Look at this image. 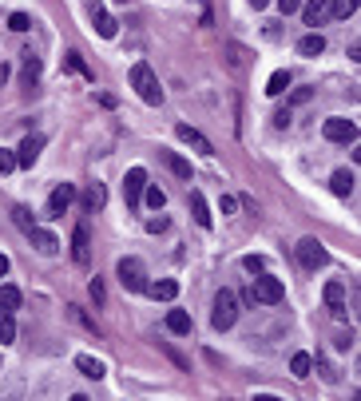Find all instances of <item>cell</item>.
<instances>
[{
	"mask_svg": "<svg viewBox=\"0 0 361 401\" xmlns=\"http://www.w3.org/2000/svg\"><path fill=\"white\" fill-rule=\"evenodd\" d=\"M131 88L139 91V100L143 103H151V108H155V103H163V88H159V80H155V72H151V64H135V68H131Z\"/></svg>",
	"mask_w": 361,
	"mask_h": 401,
	"instance_id": "obj_1",
	"label": "cell"
},
{
	"mask_svg": "<svg viewBox=\"0 0 361 401\" xmlns=\"http://www.w3.org/2000/svg\"><path fill=\"white\" fill-rule=\"evenodd\" d=\"M234 322H239V298H234V290H219V294H214L211 326H214V330H231Z\"/></svg>",
	"mask_w": 361,
	"mask_h": 401,
	"instance_id": "obj_2",
	"label": "cell"
},
{
	"mask_svg": "<svg viewBox=\"0 0 361 401\" xmlns=\"http://www.w3.org/2000/svg\"><path fill=\"white\" fill-rule=\"evenodd\" d=\"M115 274H120V286H123V290H131V294H143V290H147V271H143L139 259H120Z\"/></svg>",
	"mask_w": 361,
	"mask_h": 401,
	"instance_id": "obj_3",
	"label": "cell"
},
{
	"mask_svg": "<svg viewBox=\"0 0 361 401\" xmlns=\"http://www.w3.org/2000/svg\"><path fill=\"white\" fill-rule=\"evenodd\" d=\"M282 294H286V290H282V282L270 278V274H258V278H254V286H251V298L262 302V306H278Z\"/></svg>",
	"mask_w": 361,
	"mask_h": 401,
	"instance_id": "obj_4",
	"label": "cell"
},
{
	"mask_svg": "<svg viewBox=\"0 0 361 401\" xmlns=\"http://www.w3.org/2000/svg\"><path fill=\"white\" fill-rule=\"evenodd\" d=\"M321 135H326L330 143H353V140H357V123H353V120H341V115H333V120L321 123Z\"/></svg>",
	"mask_w": 361,
	"mask_h": 401,
	"instance_id": "obj_5",
	"label": "cell"
},
{
	"mask_svg": "<svg viewBox=\"0 0 361 401\" xmlns=\"http://www.w3.org/2000/svg\"><path fill=\"white\" fill-rule=\"evenodd\" d=\"M326 259H330V254H326V247H321L318 239H302V242H298V262L306 266V271H318V266H326Z\"/></svg>",
	"mask_w": 361,
	"mask_h": 401,
	"instance_id": "obj_6",
	"label": "cell"
},
{
	"mask_svg": "<svg viewBox=\"0 0 361 401\" xmlns=\"http://www.w3.org/2000/svg\"><path fill=\"white\" fill-rule=\"evenodd\" d=\"M175 135H179L183 143H191V147L199 151V155H207V159L214 155V143L207 140V135H202L199 128H191V123H179V128H175Z\"/></svg>",
	"mask_w": 361,
	"mask_h": 401,
	"instance_id": "obj_7",
	"label": "cell"
},
{
	"mask_svg": "<svg viewBox=\"0 0 361 401\" xmlns=\"http://www.w3.org/2000/svg\"><path fill=\"white\" fill-rule=\"evenodd\" d=\"M143 187H147V171H143V167H131L127 179H123V199H127V207H135V203L143 199Z\"/></svg>",
	"mask_w": 361,
	"mask_h": 401,
	"instance_id": "obj_8",
	"label": "cell"
},
{
	"mask_svg": "<svg viewBox=\"0 0 361 401\" xmlns=\"http://www.w3.org/2000/svg\"><path fill=\"white\" fill-rule=\"evenodd\" d=\"M71 259H76V266H88L91 262V235H88L84 222L71 231Z\"/></svg>",
	"mask_w": 361,
	"mask_h": 401,
	"instance_id": "obj_9",
	"label": "cell"
},
{
	"mask_svg": "<svg viewBox=\"0 0 361 401\" xmlns=\"http://www.w3.org/2000/svg\"><path fill=\"white\" fill-rule=\"evenodd\" d=\"M71 203H76V187H71V183H60V187H56V191L48 195V215L56 219V215L68 211Z\"/></svg>",
	"mask_w": 361,
	"mask_h": 401,
	"instance_id": "obj_10",
	"label": "cell"
},
{
	"mask_svg": "<svg viewBox=\"0 0 361 401\" xmlns=\"http://www.w3.org/2000/svg\"><path fill=\"white\" fill-rule=\"evenodd\" d=\"M40 151H44V135H28V140L16 147V167H32V163L40 159Z\"/></svg>",
	"mask_w": 361,
	"mask_h": 401,
	"instance_id": "obj_11",
	"label": "cell"
},
{
	"mask_svg": "<svg viewBox=\"0 0 361 401\" xmlns=\"http://www.w3.org/2000/svg\"><path fill=\"white\" fill-rule=\"evenodd\" d=\"M302 16H306L310 28L326 24V21H330V0H306V4H302Z\"/></svg>",
	"mask_w": 361,
	"mask_h": 401,
	"instance_id": "obj_12",
	"label": "cell"
},
{
	"mask_svg": "<svg viewBox=\"0 0 361 401\" xmlns=\"http://www.w3.org/2000/svg\"><path fill=\"white\" fill-rule=\"evenodd\" d=\"M326 306L333 318H345V286L341 282H326Z\"/></svg>",
	"mask_w": 361,
	"mask_h": 401,
	"instance_id": "obj_13",
	"label": "cell"
},
{
	"mask_svg": "<svg viewBox=\"0 0 361 401\" xmlns=\"http://www.w3.org/2000/svg\"><path fill=\"white\" fill-rule=\"evenodd\" d=\"M147 294H151L155 302H175V298H179V282H175V278L147 282Z\"/></svg>",
	"mask_w": 361,
	"mask_h": 401,
	"instance_id": "obj_14",
	"label": "cell"
},
{
	"mask_svg": "<svg viewBox=\"0 0 361 401\" xmlns=\"http://www.w3.org/2000/svg\"><path fill=\"white\" fill-rule=\"evenodd\" d=\"M24 235L32 239V247H36L40 254H56V251H60V242H56V235H52V231H40V227H32V231H24Z\"/></svg>",
	"mask_w": 361,
	"mask_h": 401,
	"instance_id": "obj_15",
	"label": "cell"
},
{
	"mask_svg": "<svg viewBox=\"0 0 361 401\" xmlns=\"http://www.w3.org/2000/svg\"><path fill=\"white\" fill-rule=\"evenodd\" d=\"M191 215H195V222H199V227H207V231H211L214 215H211V207H207V199H202V191H191Z\"/></svg>",
	"mask_w": 361,
	"mask_h": 401,
	"instance_id": "obj_16",
	"label": "cell"
},
{
	"mask_svg": "<svg viewBox=\"0 0 361 401\" xmlns=\"http://www.w3.org/2000/svg\"><path fill=\"white\" fill-rule=\"evenodd\" d=\"M91 21H96V32H100L103 40H111V36H115V16H108V12L100 9V4H91Z\"/></svg>",
	"mask_w": 361,
	"mask_h": 401,
	"instance_id": "obj_17",
	"label": "cell"
},
{
	"mask_svg": "<svg viewBox=\"0 0 361 401\" xmlns=\"http://www.w3.org/2000/svg\"><path fill=\"white\" fill-rule=\"evenodd\" d=\"M12 341H16V310L0 306V346H12Z\"/></svg>",
	"mask_w": 361,
	"mask_h": 401,
	"instance_id": "obj_18",
	"label": "cell"
},
{
	"mask_svg": "<svg viewBox=\"0 0 361 401\" xmlns=\"http://www.w3.org/2000/svg\"><path fill=\"white\" fill-rule=\"evenodd\" d=\"M103 203H108V191H103V183H91V187L84 191V211H100Z\"/></svg>",
	"mask_w": 361,
	"mask_h": 401,
	"instance_id": "obj_19",
	"label": "cell"
},
{
	"mask_svg": "<svg viewBox=\"0 0 361 401\" xmlns=\"http://www.w3.org/2000/svg\"><path fill=\"white\" fill-rule=\"evenodd\" d=\"M298 52H302V56H310V60H314V56H321V52H326V40H321V32H310V36H302V40H298Z\"/></svg>",
	"mask_w": 361,
	"mask_h": 401,
	"instance_id": "obj_20",
	"label": "cell"
},
{
	"mask_svg": "<svg viewBox=\"0 0 361 401\" xmlns=\"http://www.w3.org/2000/svg\"><path fill=\"white\" fill-rule=\"evenodd\" d=\"M330 187H333V195H341V199H350V195H353V171H333Z\"/></svg>",
	"mask_w": 361,
	"mask_h": 401,
	"instance_id": "obj_21",
	"label": "cell"
},
{
	"mask_svg": "<svg viewBox=\"0 0 361 401\" xmlns=\"http://www.w3.org/2000/svg\"><path fill=\"white\" fill-rule=\"evenodd\" d=\"M167 330L171 334H191V314L187 310H171L167 314Z\"/></svg>",
	"mask_w": 361,
	"mask_h": 401,
	"instance_id": "obj_22",
	"label": "cell"
},
{
	"mask_svg": "<svg viewBox=\"0 0 361 401\" xmlns=\"http://www.w3.org/2000/svg\"><path fill=\"white\" fill-rule=\"evenodd\" d=\"M163 159H167V167L175 171L179 179H187V183H191V163L183 159V155H175V151H163Z\"/></svg>",
	"mask_w": 361,
	"mask_h": 401,
	"instance_id": "obj_23",
	"label": "cell"
},
{
	"mask_svg": "<svg viewBox=\"0 0 361 401\" xmlns=\"http://www.w3.org/2000/svg\"><path fill=\"white\" fill-rule=\"evenodd\" d=\"M76 366H80V373H88V378H96V381L103 378V361L91 358V354H80V358H76Z\"/></svg>",
	"mask_w": 361,
	"mask_h": 401,
	"instance_id": "obj_24",
	"label": "cell"
},
{
	"mask_svg": "<svg viewBox=\"0 0 361 401\" xmlns=\"http://www.w3.org/2000/svg\"><path fill=\"white\" fill-rule=\"evenodd\" d=\"M310 370H314L310 354H294V358H290V373H294V378H310Z\"/></svg>",
	"mask_w": 361,
	"mask_h": 401,
	"instance_id": "obj_25",
	"label": "cell"
},
{
	"mask_svg": "<svg viewBox=\"0 0 361 401\" xmlns=\"http://www.w3.org/2000/svg\"><path fill=\"white\" fill-rule=\"evenodd\" d=\"M353 12H357V0H330V16L338 21H350Z\"/></svg>",
	"mask_w": 361,
	"mask_h": 401,
	"instance_id": "obj_26",
	"label": "cell"
},
{
	"mask_svg": "<svg viewBox=\"0 0 361 401\" xmlns=\"http://www.w3.org/2000/svg\"><path fill=\"white\" fill-rule=\"evenodd\" d=\"M64 60H68V68H71V72H80L84 80H91V84H96V72H91L88 64H84V56H80V52H68Z\"/></svg>",
	"mask_w": 361,
	"mask_h": 401,
	"instance_id": "obj_27",
	"label": "cell"
},
{
	"mask_svg": "<svg viewBox=\"0 0 361 401\" xmlns=\"http://www.w3.org/2000/svg\"><path fill=\"white\" fill-rule=\"evenodd\" d=\"M286 88H290V72H274L270 80H266V96H282Z\"/></svg>",
	"mask_w": 361,
	"mask_h": 401,
	"instance_id": "obj_28",
	"label": "cell"
},
{
	"mask_svg": "<svg viewBox=\"0 0 361 401\" xmlns=\"http://www.w3.org/2000/svg\"><path fill=\"white\" fill-rule=\"evenodd\" d=\"M143 199H147V207H151V211H163V207H167V195H163L159 187H151V183L143 187Z\"/></svg>",
	"mask_w": 361,
	"mask_h": 401,
	"instance_id": "obj_29",
	"label": "cell"
},
{
	"mask_svg": "<svg viewBox=\"0 0 361 401\" xmlns=\"http://www.w3.org/2000/svg\"><path fill=\"white\" fill-rule=\"evenodd\" d=\"M0 306L4 310H21V290L16 286H0Z\"/></svg>",
	"mask_w": 361,
	"mask_h": 401,
	"instance_id": "obj_30",
	"label": "cell"
},
{
	"mask_svg": "<svg viewBox=\"0 0 361 401\" xmlns=\"http://www.w3.org/2000/svg\"><path fill=\"white\" fill-rule=\"evenodd\" d=\"M12 222H16L21 231H32V227H36V219H32L28 207H12Z\"/></svg>",
	"mask_w": 361,
	"mask_h": 401,
	"instance_id": "obj_31",
	"label": "cell"
},
{
	"mask_svg": "<svg viewBox=\"0 0 361 401\" xmlns=\"http://www.w3.org/2000/svg\"><path fill=\"white\" fill-rule=\"evenodd\" d=\"M36 76H40V60H36L32 52H24V84H32Z\"/></svg>",
	"mask_w": 361,
	"mask_h": 401,
	"instance_id": "obj_32",
	"label": "cell"
},
{
	"mask_svg": "<svg viewBox=\"0 0 361 401\" xmlns=\"http://www.w3.org/2000/svg\"><path fill=\"white\" fill-rule=\"evenodd\" d=\"M8 28L12 32H28L32 28V16H28V12H12V16H8Z\"/></svg>",
	"mask_w": 361,
	"mask_h": 401,
	"instance_id": "obj_33",
	"label": "cell"
},
{
	"mask_svg": "<svg viewBox=\"0 0 361 401\" xmlns=\"http://www.w3.org/2000/svg\"><path fill=\"white\" fill-rule=\"evenodd\" d=\"M68 314H71V318H76V322H80L84 330H91V334H100V330H96V322H91V318H88V314H84V310H80V306H68Z\"/></svg>",
	"mask_w": 361,
	"mask_h": 401,
	"instance_id": "obj_34",
	"label": "cell"
},
{
	"mask_svg": "<svg viewBox=\"0 0 361 401\" xmlns=\"http://www.w3.org/2000/svg\"><path fill=\"white\" fill-rule=\"evenodd\" d=\"M88 294H91V302H96V306H103V298H108V294H103V278H91Z\"/></svg>",
	"mask_w": 361,
	"mask_h": 401,
	"instance_id": "obj_35",
	"label": "cell"
},
{
	"mask_svg": "<svg viewBox=\"0 0 361 401\" xmlns=\"http://www.w3.org/2000/svg\"><path fill=\"white\" fill-rule=\"evenodd\" d=\"M12 167H16V155H12V151H4V147H0V175H8Z\"/></svg>",
	"mask_w": 361,
	"mask_h": 401,
	"instance_id": "obj_36",
	"label": "cell"
},
{
	"mask_svg": "<svg viewBox=\"0 0 361 401\" xmlns=\"http://www.w3.org/2000/svg\"><path fill=\"white\" fill-rule=\"evenodd\" d=\"M242 266H246L251 274H262V271H266V262H262V259H254V254H246V259H242Z\"/></svg>",
	"mask_w": 361,
	"mask_h": 401,
	"instance_id": "obj_37",
	"label": "cell"
},
{
	"mask_svg": "<svg viewBox=\"0 0 361 401\" xmlns=\"http://www.w3.org/2000/svg\"><path fill=\"white\" fill-rule=\"evenodd\" d=\"M147 231H151V235L167 231V215H155V219H147Z\"/></svg>",
	"mask_w": 361,
	"mask_h": 401,
	"instance_id": "obj_38",
	"label": "cell"
},
{
	"mask_svg": "<svg viewBox=\"0 0 361 401\" xmlns=\"http://www.w3.org/2000/svg\"><path fill=\"white\" fill-rule=\"evenodd\" d=\"M278 9H282V16H290V12L302 9V0H278Z\"/></svg>",
	"mask_w": 361,
	"mask_h": 401,
	"instance_id": "obj_39",
	"label": "cell"
},
{
	"mask_svg": "<svg viewBox=\"0 0 361 401\" xmlns=\"http://www.w3.org/2000/svg\"><path fill=\"white\" fill-rule=\"evenodd\" d=\"M310 96H314L310 88H298V91H294V96H290V100H294V103H306V100H310Z\"/></svg>",
	"mask_w": 361,
	"mask_h": 401,
	"instance_id": "obj_40",
	"label": "cell"
},
{
	"mask_svg": "<svg viewBox=\"0 0 361 401\" xmlns=\"http://www.w3.org/2000/svg\"><path fill=\"white\" fill-rule=\"evenodd\" d=\"M234 207H239V203H234L231 195H222V215H234Z\"/></svg>",
	"mask_w": 361,
	"mask_h": 401,
	"instance_id": "obj_41",
	"label": "cell"
},
{
	"mask_svg": "<svg viewBox=\"0 0 361 401\" xmlns=\"http://www.w3.org/2000/svg\"><path fill=\"white\" fill-rule=\"evenodd\" d=\"M4 274H8V259H4V254H0V278H4Z\"/></svg>",
	"mask_w": 361,
	"mask_h": 401,
	"instance_id": "obj_42",
	"label": "cell"
},
{
	"mask_svg": "<svg viewBox=\"0 0 361 401\" xmlns=\"http://www.w3.org/2000/svg\"><path fill=\"white\" fill-rule=\"evenodd\" d=\"M4 80H8V68H4V64H0V84H4Z\"/></svg>",
	"mask_w": 361,
	"mask_h": 401,
	"instance_id": "obj_43",
	"label": "cell"
},
{
	"mask_svg": "<svg viewBox=\"0 0 361 401\" xmlns=\"http://www.w3.org/2000/svg\"><path fill=\"white\" fill-rule=\"evenodd\" d=\"M251 4H254V9H266V4H270V0H251Z\"/></svg>",
	"mask_w": 361,
	"mask_h": 401,
	"instance_id": "obj_44",
	"label": "cell"
}]
</instances>
